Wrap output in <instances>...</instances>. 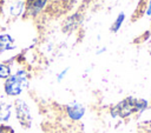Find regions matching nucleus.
Returning <instances> with one entry per match:
<instances>
[{"mask_svg":"<svg viewBox=\"0 0 151 133\" xmlns=\"http://www.w3.org/2000/svg\"><path fill=\"white\" fill-rule=\"evenodd\" d=\"M66 72H67V68H65V69H64V71H63V72H61V73H60V74L58 75V80H59V81H60V80L63 79V77H64V75L66 74Z\"/></svg>","mask_w":151,"mask_h":133,"instance_id":"nucleus-12","label":"nucleus"},{"mask_svg":"<svg viewBox=\"0 0 151 133\" xmlns=\"http://www.w3.org/2000/svg\"><path fill=\"white\" fill-rule=\"evenodd\" d=\"M27 84H28V79L26 72L20 69L7 78L4 88L6 94L8 95H19L27 87Z\"/></svg>","mask_w":151,"mask_h":133,"instance_id":"nucleus-2","label":"nucleus"},{"mask_svg":"<svg viewBox=\"0 0 151 133\" xmlns=\"http://www.w3.org/2000/svg\"><path fill=\"white\" fill-rule=\"evenodd\" d=\"M9 77V67L0 64V79H5Z\"/></svg>","mask_w":151,"mask_h":133,"instance_id":"nucleus-10","label":"nucleus"},{"mask_svg":"<svg viewBox=\"0 0 151 133\" xmlns=\"http://www.w3.org/2000/svg\"><path fill=\"white\" fill-rule=\"evenodd\" d=\"M15 114H17V119L20 122V125L22 127H31L32 125V115L29 112V108L27 106V104L24 100H17L15 101Z\"/></svg>","mask_w":151,"mask_h":133,"instance_id":"nucleus-3","label":"nucleus"},{"mask_svg":"<svg viewBox=\"0 0 151 133\" xmlns=\"http://www.w3.org/2000/svg\"><path fill=\"white\" fill-rule=\"evenodd\" d=\"M124 19H125V14H124L123 12H122V13H119V15L117 16L116 21H114V22H113V25L111 26V31H112V32H117V31L120 28V26H122V24H123Z\"/></svg>","mask_w":151,"mask_h":133,"instance_id":"nucleus-9","label":"nucleus"},{"mask_svg":"<svg viewBox=\"0 0 151 133\" xmlns=\"http://www.w3.org/2000/svg\"><path fill=\"white\" fill-rule=\"evenodd\" d=\"M14 48V41L8 34L0 35V52L9 51Z\"/></svg>","mask_w":151,"mask_h":133,"instance_id":"nucleus-6","label":"nucleus"},{"mask_svg":"<svg viewBox=\"0 0 151 133\" xmlns=\"http://www.w3.org/2000/svg\"><path fill=\"white\" fill-rule=\"evenodd\" d=\"M22 9H24V2H22V1H15V2H13V4L11 5V7H9V12H11V14L14 15V16L20 15L21 12H22Z\"/></svg>","mask_w":151,"mask_h":133,"instance_id":"nucleus-8","label":"nucleus"},{"mask_svg":"<svg viewBox=\"0 0 151 133\" xmlns=\"http://www.w3.org/2000/svg\"><path fill=\"white\" fill-rule=\"evenodd\" d=\"M66 111H67V115L72 120H79L85 113V107L78 102H72V104L67 105Z\"/></svg>","mask_w":151,"mask_h":133,"instance_id":"nucleus-4","label":"nucleus"},{"mask_svg":"<svg viewBox=\"0 0 151 133\" xmlns=\"http://www.w3.org/2000/svg\"><path fill=\"white\" fill-rule=\"evenodd\" d=\"M146 14L151 15V0H149V5H147V8H146Z\"/></svg>","mask_w":151,"mask_h":133,"instance_id":"nucleus-13","label":"nucleus"},{"mask_svg":"<svg viewBox=\"0 0 151 133\" xmlns=\"http://www.w3.org/2000/svg\"><path fill=\"white\" fill-rule=\"evenodd\" d=\"M47 0H27V13L31 15L38 14L46 5Z\"/></svg>","mask_w":151,"mask_h":133,"instance_id":"nucleus-5","label":"nucleus"},{"mask_svg":"<svg viewBox=\"0 0 151 133\" xmlns=\"http://www.w3.org/2000/svg\"><path fill=\"white\" fill-rule=\"evenodd\" d=\"M0 133H14V129L7 125L0 124Z\"/></svg>","mask_w":151,"mask_h":133,"instance_id":"nucleus-11","label":"nucleus"},{"mask_svg":"<svg viewBox=\"0 0 151 133\" xmlns=\"http://www.w3.org/2000/svg\"><path fill=\"white\" fill-rule=\"evenodd\" d=\"M147 101L144 99H136L132 97H127L126 99L122 100L118 102L112 109H111V115L112 117H120V118H126L131 115L132 113L142 112L146 108Z\"/></svg>","mask_w":151,"mask_h":133,"instance_id":"nucleus-1","label":"nucleus"},{"mask_svg":"<svg viewBox=\"0 0 151 133\" xmlns=\"http://www.w3.org/2000/svg\"><path fill=\"white\" fill-rule=\"evenodd\" d=\"M12 113V106L7 102L0 104V121H7Z\"/></svg>","mask_w":151,"mask_h":133,"instance_id":"nucleus-7","label":"nucleus"}]
</instances>
